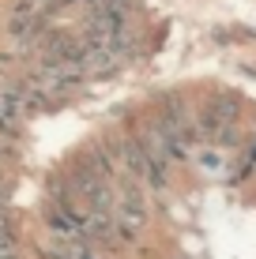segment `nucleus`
Returning <instances> with one entry per match:
<instances>
[{
	"label": "nucleus",
	"mask_w": 256,
	"mask_h": 259,
	"mask_svg": "<svg viewBox=\"0 0 256 259\" xmlns=\"http://www.w3.org/2000/svg\"><path fill=\"white\" fill-rule=\"evenodd\" d=\"M139 143H143V150H147V158H151L155 165H162V169H170L173 162H181L185 158V150L177 147V143L170 139V132L162 128V120L151 117V120H143L136 132H132Z\"/></svg>",
	"instance_id": "nucleus-1"
},
{
	"label": "nucleus",
	"mask_w": 256,
	"mask_h": 259,
	"mask_svg": "<svg viewBox=\"0 0 256 259\" xmlns=\"http://www.w3.org/2000/svg\"><path fill=\"white\" fill-rule=\"evenodd\" d=\"M204 109L215 117V124L223 128V124H234V120H241V98L230 94V91H223V94H215L211 102L204 105Z\"/></svg>",
	"instance_id": "nucleus-2"
},
{
	"label": "nucleus",
	"mask_w": 256,
	"mask_h": 259,
	"mask_svg": "<svg viewBox=\"0 0 256 259\" xmlns=\"http://www.w3.org/2000/svg\"><path fill=\"white\" fill-rule=\"evenodd\" d=\"M4 169H8V154L0 150V181H4Z\"/></svg>",
	"instance_id": "nucleus-3"
},
{
	"label": "nucleus",
	"mask_w": 256,
	"mask_h": 259,
	"mask_svg": "<svg viewBox=\"0 0 256 259\" xmlns=\"http://www.w3.org/2000/svg\"><path fill=\"white\" fill-rule=\"evenodd\" d=\"M0 259H19V252H8V248H0Z\"/></svg>",
	"instance_id": "nucleus-4"
}]
</instances>
